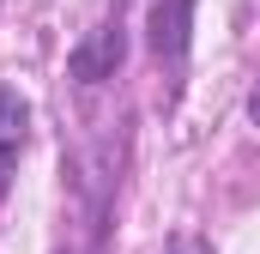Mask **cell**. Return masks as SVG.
<instances>
[{
  "label": "cell",
  "instance_id": "277c9868",
  "mask_svg": "<svg viewBox=\"0 0 260 254\" xmlns=\"http://www.w3.org/2000/svg\"><path fill=\"white\" fill-rule=\"evenodd\" d=\"M12 170H18V145H0V200L12 188Z\"/></svg>",
  "mask_w": 260,
  "mask_h": 254
},
{
  "label": "cell",
  "instance_id": "7a4b0ae2",
  "mask_svg": "<svg viewBox=\"0 0 260 254\" xmlns=\"http://www.w3.org/2000/svg\"><path fill=\"white\" fill-rule=\"evenodd\" d=\"M188 30H194V0H157L151 6V49H157V61H182L188 55Z\"/></svg>",
  "mask_w": 260,
  "mask_h": 254
},
{
  "label": "cell",
  "instance_id": "5b68a950",
  "mask_svg": "<svg viewBox=\"0 0 260 254\" xmlns=\"http://www.w3.org/2000/svg\"><path fill=\"white\" fill-rule=\"evenodd\" d=\"M248 115H254V127H260V85H254V97H248Z\"/></svg>",
  "mask_w": 260,
  "mask_h": 254
},
{
  "label": "cell",
  "instance_id": "3957f363",
  "mask_svg": "<svg viewBox=\"0 0 260 254\" xmlns=\"http://www.w3.org/2000/svg\"><path fill=\"white\" fill-rule=\"evenodd\" d=\"M24 121H30V109H24V97L0 85V145H24Z\"/></svg>",
  "mask_w": 260,
  "mask_h": 254
},
{
  "label": "cell",
  "instance_id": "6da1fadb",
  "mask_svg": "<svg viewBox=\"0 0 260 254\" xmlns=\"http://www.w3.org/2000/svg\"><path fill=\"white\" fill-rule=\"evenodd\" d=\"M121 55H127V37H121V6H115V18H103V24L73 49V79H79V85H103V79L121 67Z\"/></svg>",
  "mask_w": 260,
  "mask_h": 254
}]
</instances>
